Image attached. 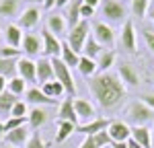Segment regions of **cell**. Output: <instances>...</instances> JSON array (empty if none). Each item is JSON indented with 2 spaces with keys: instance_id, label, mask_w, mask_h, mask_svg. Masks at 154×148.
I'll return each mask as SVG.
<instances>
[{
  "instance_id": "d6986e66",
  "label": "cell",
  "mask_w": 154,
  "mask_h": 148,
  "mask_svg": "<svg viewBox=\"0 0 154 148\" xmlns=\"http://www.w3.org/2000/svg\"><path fill=\"white\" fill-rule=\"evenodd\" d=\"M49 119V113L45 111V107H31L29 109V115H27V123H29V128L37 132L41 125H45Z\"/></svg>"
},
{
  "instance_id": "4dcf8cb0",
  "label": "cell",
  "mask_w": 154,
  "mask_h": 148,
  "mask_svg": "<svg viewBox=\"0 0 154 148\" xmlns=\"http://www.w3.org/2000/svg\"><path fill=\"white\" fill-rule=\"evenodd\" d=\"M115 64V51L113 49H103V54L99 56L97 66H99V72H109V68Z\"/></svg>"
},
{
  "instance_id": "9f6ffc18",
  "label": "cell",
  "mask_w": 154,
  "mask_h": 148,
  "mask_svg": "<svg viewBox=\"0 0 154 148\" xmlns=\"http://www.w3.org/2000/svg\"><path fill=\"white\" fill-rule=\"evenodd\" d=\"M150 6H152V8H154V0H150Z\"/></svg>"
},
{
  "instance_id": "d4e9b609",
  "label": "cell",
  "mask_w": 154,
  "mask_h": 148,
  "mask_svg": "<svg viewBox=\"0 0 154 148\" xmlns=\"http://www.w3.org/2000/svg\"><path fill=\"white\" fill-rule=\"evenodd\" d=\"M78 72L82 74L84 78H93L95 74H99V66H97V60H91V58H86V56H80V60H78Z\"/></svg>"
},
{
  "instance_id": "52a82bcc",
  "label": "cell",
  "mask_w": 154,
  "mask_h": 148,
  "mask_svg": "<svg viewBox=\"0 0 154 148\" xmlns=\"http://www.w3.org/2000/svg\"><path fill=\"white\" fill-rule=\"evenodd\" d=\"M41 43H43L45 58H60V54H62V41L58 39V35H54L51 31L43 29L41 31Z\"/></svg>"
},
{
  "instance_id": "9c48e42d",
  "label": "cell",
  "mask_w": 154,
  "mask_h": 148,
  "mask_svg": "<svg viewBox=\"0 0 154 148\" xmlns=\"http://www.w3.org/2000/svg\"><path fill=\"white\" fill-rule=\"evenodd\" d=\"M17 76H21L25 82H37V62L31 58H21L17 62Z\"/></svg>"
},
{
  "instance_id": "5b68a950",
  "label": "cell",
  "mask_w": 154,
  "mask_h": 148,
  "mask_svg": "<svg viewBox=\"0 0 154 148\" xmlns=\"http://www.w3.org/2000/svg\"><path fill=\"white\" fill-rule=\"evenodd\" d=\"M91 35L103 45V49H113L115 48V41H117L115 31H113V27H111L109 23H105V21H97V23H93Z\"/></svg>"
},
{
  "instance_id": "ab89813d",
  "label": "cell",
  "mask_w": 154,
  "mask_h": 148,
  "mask_svg": "<svg viewBox=\"0 0 154 148\" xmlns=\"http://www.w3.org/2000/svg\"><path fill=\"white\" fill-rule=\"evenodd\" d=\"M95 138V142L99 144L101 148H105V146H111L113 144V140H111V136H109V132L107 130H103V132H99L97 136H93Z\"/></svg>"
},
{
  "instance_id": "6da1fadb",
  "label": "cell",
  "mask_w": 154,
  "mask_h": 148,
  "mask_svg": "<svg viewBox=\"0 0 154 148\" xmlns=\"http://www.w3.org/2000/svg\"><path fill=\"white\" fill-rule=\"evenodd\" d=\"M88 88L93 93V99L97 105L105 111H111L119 107V103L125 97V88L128 86L121 82L117 74L113 72H99L93 78H88Z\"/></svg>"
},
{
  "instance_id": "8992f818",
  "label": "cell",
  "mask_w": 154,
  "mask_h": 148,
  "mask_svg": "<svg viewBox=\"0 0 154 148\" xmlns=\"http://www.w3.org/2000/svg\"><path fill=\"white\" fill-rule=\"evenodd\" d=\"M101 12L109 23H125V6L119 0H101Z\"/></svg>"
},
{
  "instance_id": "ffe728a7",
  "label": "cell",
  "mask_w": 154,
  "mask_h": 148,
  "mask_svg": "<svg viewBox=\"0 0 154 148\" xmlns=\"http://www.w3.org/2000/svg\"><path fill=\"white\" fill-rule=\"evenodd\" d=\"M2 35H4V43L6 45H12V48H21V43H23V29L19 27V25H6L4 29H2Z\"/></svg>"
},
{
  "instance_id": "60d3db41",
  "label": "cell",
  "mask_w": 154,
  "mask_h": 148,
  "mask_svg": "<svg viewBox=\"0 0 154 148\" xmlns=\"http://www.w3.org/2000/svg\"><path fill=\"white\" fill-rule=\"evenodd\" d=\"M78 148H101V146L95 142L93 136H84V140L80 142V146H78Z\"/></svg>"
},
{
  "instance_id": "f35d334b",
  "label": "cell",
  "mask_w": 154,
  "mask_h": 148,
  "mask_svg": "<svg viewBox=\"0 0 154 148\" xmlns=\"http://www.w3.org/2000/svg\"><path fill=\"white\" fill-rule=\"evenodd\" d=\"M25 148H48V144L43 142V138H41L39 132H31V138H29V142H27Z\"/></svg>"
},
{
  "instance_id": "91938a15",
  "label": "cell",
  "mask_w": 154,
  "mask_h": 148,
  "mask_svg": "<svg viewBox=\"0 0 154 148\" xmlns=\"http://www.w3.org/2000/svg\"><path fill=\"white\" fill-rule=\"evenodd\" d=\"M152 80H154V78H152Z\"/></svg>"
},
{
  "instance_id": "cb8c5ba5",
  "label": "cell",
  "mask_w": 154,
  "mask_h": 148,
  "mask_svg": "<svg viewBox=\"0 0 154 148\" xmlns=\"http://www.w3.org/2000/svg\"><path fill=\"white\" fill-rule=\"evenodd\" d=\"M60 60L64 62L68 68H76V66H78V60H80V54H76V51L70 48L68 41H62V54H60Z\"/></svg>"
},
{
  "instance_id": "b9f144b4",
  "label": "cell",
  "mask_w": 154,
  "mask_h": 148,
  "mask_svg": "<svg viewBox=\"0 0 154 148\" xmlns=\"http://www.w3.org/2000/svg\"><path fill=\"white\" fill-rule=\"evenodd\" d=\"M93 14H95V8L82 2V6H80V17H82V19H88V17H93Z\"/></svg>"
},
{
  "instance_id": "7c38bea8",
  "label": "cell",
  "mask_w": 154,
  "mask_h": 148,
  "mask_svg": "<svg viewBox=\"0 0 154 148\" xmlns=\"http://www.w3.org/2000/svg\"><path fill=\"white\" fill-rule=\"evenodd\" d=\"M56 122H70V123H74V125H80V119H78L76 109H74V97H66L60 103L58 119H56Z\"/></svg>"
},
{
  "instance_id": "f1b7e54d",
  "label": "cell",
  "mask_w": 154,
  "mask_h": 148,
  "mask_svg": "<svg viewBox=\"0 0 154 148\" xmlns=\"http://www.w3.org/2000/svg\"><path fill=\"white\" fill-rule=\"evenodd\" d=\"M58 123V132H56V144L66 142L72 134H76V125L70 122H56Z\"/></svg>"
},
{
  "instance_id": "f5cc1de1",
  "label": "cell",
  "mask_w": 154,
  "mask_h": 148,
  "mask_svg": "<svg viewBox=\"0 0 154 148\" xmlns=\"http://www.w3.org/2000/svg\"><path fill=\"white\" fill-rule=\"evenodd\" d=\"M148 17H150V19L154 21V8H152V6H150V11H148Z\"/></svg>"
},
{
  "instance_id": "7a4b0ae2",
  "label": "cell",
  "mask_w": 154,
  "mask_h": 148,
  "mask_svg": "<svg viewBox=\"0 0 154 148\" xmlns=\"http://www.w3.org/2000/svg\"><path fill=\"white\" fill-rule=\"evenodd\" d=\"M51 66H54L56 80H60L64 85V88H66V95L76 97V82H74V76H72V68H68L60 58H51Z\"/></svg>"
},
{
  "instance_id": "e0dca14e",
  "label": "cell",
  "mask_w": 154,
  "mask_h": 148,
  "mask_svg": "<svg viewBox=\"0 0 154 148\" xmlns=\"http://www.w3.org/2000/svg\"><path fill=\"white\" fill-rule=\"evenodd\" d=\"M109 123H111V119H107V117H97V119H93V122H88V123L76 125V132L82 136H97L99 132L107 130Z\"/></svg>"
},
{
  "instance_id": "816d5d0a",
  "label": "cell",
  "mask_w": 154,
  "mask_h": 148,
  "mask_svg": "<svg viewBox=\"0 0 154 148\" xmlns=\"http://www.w3.org/2000/svg\"><path fill=\"white\" fill-rule=\"evenodd\" d=\"M0 140H4V122L0 119Z\"/></svg>"
},
{
  "instance_id": "4316f807",
  "label": "cell",
  "mask_w": 154,
  "mask_h": 148,
  "mask_svg": "<svg viewBox=\"0 0 154 148\" xmlns=\"http://www.w3.org/2000/svg\"><path fill=\"white\" fill-rule=\"evenodd\" d=\"M101 54H103V45L93 35H88V39H86V43H84V48H82V56L91 58V60H99Z\"/></svg>"
},
{
  "instance_id": "f907efd6",
  "label": "cell",
  "mask_w": 154,
  "mask_h": 148,
  "mask_svg": "<svg viewBox=\"0 0 154 148\" xmlns=\"http://www.w3.org/2000/svg\"><path fill=\"white\" fill-rule=\"evenodd\" d=\"M111 148H128V142H113Z\"/></svg>"
},
{
  "instance_id": "d590c367",
  "label": "cell",
  "mask_w": 154,
  "mask_h": 148,
  "mask_svg": "<svg viewBox=\"0 0 154 148\" xmlns=\"http://www.w3.org/2000/svg\"><path fill=\"white\" fill-rule=\"evenodd\" d=\"M150 11V0H131V12L134 17L138 19H144Z\"/></svg>"
},
{
  "instance_id": "680465c9",
  "label": "cell",
  "mask_w": 154,
  "mask_h": 148,
  "mask_svg": "<svg viewBox=\"0 0 154 148\" xmlns=\"http://www.w3.org/2000/svg\"><path fill=\"white\" fill-rule=\"evenodd\" d=\"M0 35H2V29H0Z\"/></svg>"
},
{
  "instance_id": "6f0895ef",
  "label": "cell",
  "mask_w": 154,
  "mask_h": 148,
  "mask_svg": "<svg viewBox=\"0 0 154 148\" xmlns=\"http://www.w3.org/2000/svg\"><path fill=\"white\" fill-rule=\"evenodd\" d=\"M4 148H12V146H4Z\"/></svg>"
},
{
  "instance_id": "30bf717a",
  "label": "cell",
  "mask_w": 154,
  "mask_h": 148,
  "mask_svg": "<svg viewBox=\"0 0 154 148\" xmlns=\"http://www.w3.org/2000/svg\"><path fill=\"white\" fill-rule=\"evenodd\" d=\"M119 45H121V49H125V51H130V54L136 51V29H134V23H131L130 19L123 23V27H121Z\"/></svg>"
},
{
  "instance_id": "f6af8a7d",
  "label": "cell",
  "mask_w": 154,
  "mask_h": 148,
  "mask_svg": "<svg viewBox=\"0 0 154 148\" xmlns=\"http://www.w3.org/2000/svg\"><path fill=\"white\" fill-rule=\"evenodd\" d=\"M6 85H8V80H6L4 76H0V95H2V93L6 91Z\"/></svg>"
},
{
  "instance_id": "8fae6325",
  "label": "cell",
  "mask_w": 154,
  "mask_h": 148,
  "mask_svg": "<svg viewBox=\"0 0 154 148\" xmlns=\"http://www.w3.org/2000/svg\"><path fill=\"white\" fill-rule=\"evenodd\" d=\"M21 49H23L25 58H37L41 51H43V43H41V37L33 35V33H25L23 43H21Z\"/></svg>"
},
{
  "instance_id": "1f68e13d",
  "label": "cell",
  "mask_w": 154,
  "mask_h": 148,
  "mask_svg": "<svg viewBox=\"0 0 154 148\" xmlns=\"http://www.w3.org/2000/svg\"><path fill=\"white\" fill-rule=\"evenodd\" d=\"M6 91H11L12 95H17V97H23L25 93H27V82H25L21 76H12V78H8Z\"/></svg>"
},
{
  "instance_id": "44dd1931",
  "label": "cell",
  "mask_w": 154,
  "mask_h": 148,
  "mask_svg": "<svg viewBox=\"0 0 154 148\" xmlns=\"http://www.w3.org/2000/svg\"><path fill=\"white\" fill-rule=\"evenodd\" d=\"M39 8H35V6H31V8H27V11H23V14L19 17V27L21 29H35L37 25H39Z\"/></svg>"
},
{
  "instance_id": "277c9868",
  "label": "cell",
  "mask_w": 154,
  "mask_h": 148,
  "mask_svg": "<svg viewBox=\"0 0 154 148\" xmlns=\"http://www.w3.org/2000/svg\"><path fill=\"white\" fill-rule=\"evenodd\" d=\"M91 29H93V25L88 23V19H82L76 27L70 29V33H68V43H70V48L74 49L76 54L82 51L84 43H86V39L91 35Z\"/></svg>"
},
{
  "instance_id": "74e56055",
  "label": "cell",
  "mask_w": 154,
  "mask_h": 148,
  "mask_svg": "<svg viewBox=\"0 0 154 148\" xmlns=\"http://www.w3.org/2000/svg\"><path fill=\"white\" fill-rule=\"evenodd\" d=\"M21 125H27V117H8V119L4 122V134L17 130V128H21Z\"/></svg>"
},
{
  "instance_id": "9a60e30c",
  "label": "cell",
  "mask_w": 154,
  "mask_h": 148,
  "mask_svg": "<svg viewBox=\"0 0 154 148\" xmlns=\"http://www.w3.org/2000/svg\"><path fill=\"white\" fill-rule=\"evenodd\" d=\"M29 130L31 128L21 125V128H17L12 132H6L4 134V144H8V146H27V142L31 138V132Z\"/></svg>"
},
{
  "instance_id": "ba28073f",
  "label": "cell",
  "mask_w": 154,
  "mask_h": 148,
  "mask_svg": "<svg viewBox=\"0 0 154 148\" xmlns=\"http://www.w3.org/2000/svg\"><path fill=\"white\" fill-rule=\"evenodd\" d=\"M107 132L113 142H128L131 138V125H128L123 119H111Z\"/></svg>"
},
{
  "instance_id": "bcb514c9",
  "label": "cell",
  "mask_w": 154,
  "mask_h": 148,
  "mask_svg": "<svg viewBox=\"0 0 154 148\" xmlns=\"http://www.w3.org/2000/svg\"><path fill=\"white\" fill-rule=\"evenodd\" d=\"M128 148H144V146H142V144H138L134 138H130V140H128Z\"/></svg>"
},
{
  "instance_id": "7dc6e473",
  "label": "cell",
  "mask_w": 154,
  "mask_h": 148,
  "mask_svg": "<svg viewBox=\"0 0 154 148\" xmlns=\"http://www.w3.org/2000/svg\"><path fill=\"white\" fill-rule=\"evenodd\" d=\"M84 4H88V6H93V8H97L99 4H101V0H82Z\"/></svg>"
},
{
  "instance_id": "2e32d148",
  "label": "cell",
  "mask_w": 154,
  "mask_h": 148,
  "mask_svg": "<svg viewBox=\"0 0 154 148\" xmlns=\"http://www.w3.org/2000/svg\"><path fill=\"white\" fill-rule=\"evenodd\" d=\"M74 109H76V115H78V119L84 123L93 122L97 119L95 115V105L91 103V101H86V99H80V97H74Z\"/></svg>"
},
{
  "instance_id": "8d00e7d4",
  "label": "cell",
  "mask_w": 154,
  "mask_h": 148,
  "mask_svg": "<svg viewBox=\"0 0 154 148\" xmlns=\"http://www.w3.org/2000/svg\"><path fill=\"white\" fill-rule=\"evenodd\" d=\"M27 115H29L27 101H25V99H19V101H17V105L12 107V111H11V115H8V117H27Z\"/></svg>"
},
{
  "instance_id": "83f0119b",
  "label": "cell",
  "mask_w": 154,
  "mask_h": 148,
  "mask_svg": "<svg viewBox=\"0 0 154 148\" xmlns=\"http://www.w3.org/2000/svg\"><path fill=\"white\" fill-rule=\"evenodd\" d=\"M41 91H43L49 99H54V101H58L60 97L66 95V88H64V85H62L60 80H49V82H45V85L41 86Z\"/></svg>"
},
{
  "instance_id": "7402d4cb",
  "label": "cell",
  "mask_w": 154,
  "mask_h": 148,
  "mask_svg": "<svg viewBox=\"0 0 154 148\" xmlns=\"http://www.w3.org/2000/svg\"><path fill=\"white\" fill-rule=\"evenodd\" d=\"M131 138L144 148H152V130L146 125H131Z\"/></svg>"
},
{
  "instance_id": "681fc988",
  "label": "cell",
  "mask_w": 154,
  "mask_h": 148,
  "mask_svg": "<svg viewBox=\"0 0 154 148\" xmlns=\"http://www.w3.org/2000/svg\"><path fill=\"white\" fill-rule=\"evenodd\" d=\"M70 4V0H56V6L58 8H64V6H68Z\"/></svg>"
},
{
  "instance_id": "ee69618b",
  "label": "cell",
  "mask_w": 154,
  "mask_h": 148,
  "mask_svg": "<svg viewBox=\"0 0 154 148\" xmlns=\"http://www.w3.org/2000/svg\"><path fill=\"white\" fill-rule=\"evenodd\" d=\"M140 101H142V103H146V105H148V107L154 111V95H152V93H146V95H142V97H140Z\"/></svg>"
},
{
  "instance_id": "e575fe53",
  "label": "cell",
  "mask_w": 154,
  "mask_h": 148,
  "mask_svg": "<svg viewBox=\"0 0 154 148\" xmlns=\"http://www.w3.org/2000/svg\"><path fill=\"white\" fill-rule=\"evenodd\" d=\"M19 12V0H0V17H14Z\"/></svg>"
},
{
  "instance_id": "4fadbf2b",
  "label": "cell",
  "mask_w": 154,
  "mask_h": 148,
  "mask_svg": "<svg viewBox=\"0 0 154 148\" xmlns=\"http://www.w3.org/2000/svg\"><path fill=\"white\" fill-rule=\"evenodd\" d=\"M117 76L125 86H138L140 85V74L136 70V66L130 62H121L117 66Z\"/></svg>"
},
{
  "instance_id": "f546056e",
  "label": "cell",
  "mask_w": 154,
  "mask_h": 148,
  "mask_svg": "<svg viewBox=\"0 0 154 148\" xmlns=\"http://www.w3.org/2000/svg\"><path fill=\"white\" fill-rule=\"evenodd\" d=\"M17 101H19L17 95H12L11 91H4V93L0 95V113H2V115H11V111H12V107L17 105Z\"/></svg>"
},
{
  "instance_id": "5bb4252c",
  "label": "cell",
  "mask_w": 154,
  "mask_h": 148,
  "mask_svg": "<svg viewBox=\"0 0 154 148\" xmlns=\"http://www.w3.org/2000/svg\"><path fill=\"white\" fill-rule=\"evenodd\" d=\"M25 101L31 103L33 107H48V105H56V103H58V101L49 99L39 86H29L27 93H25Z\"/></svg>"
},
{
  "instance_id": "db71d44e",
  "label": "cell",
  "mask_w": 154,
  "mask_h": 148,
  "mask_svg": "<svg viewBox=\"0 0 154 148\" xmlns=\"http://www.w3.org/2000/svg\"><path fill=\"white\" fill-rule=\"evenodd\" d=\"M27 2H31V4H37V2H39V4H43V0H27Z\"/></svg>"
},
{
  "instance_id": "603a6c76",
  "label": "cell",
  "mask_w": 154,
  "mask_h": 148,
  "mask_svg": "<svg viewBox=\"0 0 154 148\" xmlns=\"http://www.w3.org/2000/svg\"><path fill=\"white\" fill-rule=\"evenodd\" d=\"M45 29L51 31L54 35H64L66 29H68V23H66V19L60 17V14H49L48 19H45Z\"/></svg>"
},
{
  "instance_id": "7bdbcfd3",
  "label": "cell",
  "mask_w": 154,
  "mask_h": 148,
  "mask_svg": "<svg viewBox=\"0 0 154 148\" xmlns=\"http://www.w3.org/2000/svg\"><path fill=\"white\" fill-rule=\"evenodd\" d=\"M144 39H146V45H148V49L154 54V33H152V31H144Z\"/></svg>"
},
{
  "instance_id": "484cf974",
  "label": "cell",
  "mask_w": 154,
  "mask_h": 148,
  "mask_svg": "<svg viewBox=\"0 0 154 148\" xmlns=\"http://www.w3.org/2000/svg\"><path fill=\"white\" fill-rule=\"evenodd\" d=\"M80 6H82V0H72L70 4H68V14H66V23L68 27H76V25L82 21V17H80Z\"/></svg>"
},
{
  "instance_id": "3957f363",
  "label": "cell",
  "mask_w": 154,
  "mask_h": 148,
  "mask_svg": "<svg viewBox=\"0 0 154 148\" xmlns=\"http://www.w3.org/2000/svg\"><path fill=\"white\" fill-rule=\"evenodd\" d=\"M125 115L134 125H146L154 119V111L142 101H131L125 109Z\"/></svg>"
},
{
  "instance_id": "11a10c76",
  "label": "cell",
  "mask_w": 154,
  "mask_h": 148,
  "mask_svg": "<svg viewBox=\"0 0 154 148\" xmlns=\"http://www.w3.org/2000/svg\"><path fill=\"white\" fill-rule=\"evenodd\" d=\"M152 148H154V130H152Z\"/></svg>"
},
{
  "instance_id": "836d02e7",
  "label": "cell",
  "mask_w": 154,
  "mask_h": 148,
  "mask_svg": "<svg viewBox=\"0 0 154 148\" xmlns=\"http://www.w3.org/2000/svg\"><path fill=\"white\" fill-rule=\"evenodd\" d=\"M17 62L19 60H4V58H0V76H4V78L17 76Z\"/></svg>"
},
{
  "instance_id": "d6a6232c",
  "label": "cell",
  "mask_w": 154,
  "mask_h": 148,
  "mask_svg": "<svg viewBox=\"0 0 154 148\" xmlns=\"http://www.w3.org/2000/svg\"><path fill=\"white\" fill-rule=\"evenodd\" d=\"M0 58H4V60H21V58H23V49L2 43V45H0Z\"/></svg>"
},
{
  "instance_id": "c3c4849f",
  "label": "cell",
  "mask_w": 154,
  "mask_h": 148,
  "mask_svg": "<svg viewBox=\"0 0 154 148\" xmlns=\"http://www.w3.org/2000/svg\"><path fill=\"white\" fill-rule=\"evenodd\" d=\"M54 6H56V0H43V8H54Z\"/></svg>"
},
{
  "instance_id": "ac0fdd59",
  "label": "cell",
  "mask_w": 154,
  "mask_h": 148,
  "mask_svg": "<svg viewBox=\"0 0 154 148\" xmlns=\"http://www.w3.org/2000/svg\"><path fill=\"white\" fill-rule=\"evenodd\" d=\"M49 80H56L54 74V66H51V58H39L37 60V82L43 86Z\"/></svg>"
}]
</instances>
